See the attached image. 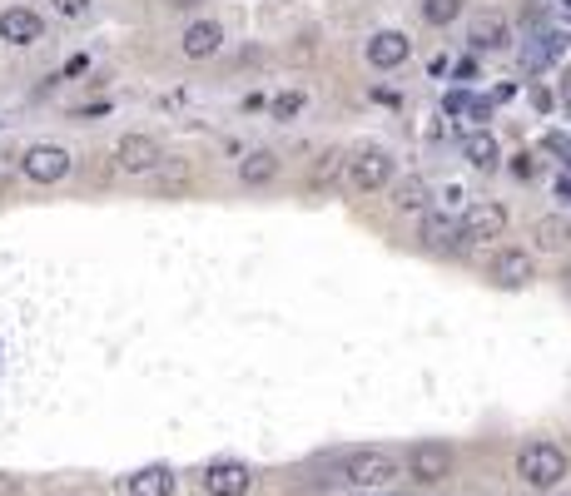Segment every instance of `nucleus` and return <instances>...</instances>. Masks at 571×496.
I'll return each instance as SVG.
<instances>
[{
  "instance_id": "1",
  "label": "nucleus",
  "mask_w": 571,
  "mask_h": 496,
  "mask_svg": "<svg viewBox=\"0 0 571 496\" xmlns=\"http://www.w3.org/2000/svg\"><path fill=\"white\" fill-rule=\"evenodd\" d=\"M517 477L537 492H552L562 477H567V452L557 442H527L517 452Z\"/></svg>"
},
{
  "instance_id": "2",
  "label": "nucleus",
  "mask_w": 571,
  "mask_h": 496,
  "mask_svg": "<svg viewBox=\"0 0 571 496\" xmlns=\"http://www.w3.org/2000/svg\"><path fill=\"white\" fill-rule=\"evenodd\" d=\"M343 159H348V189L378 194V189L393 184V154H388L383 144H358V149L343 154Z\"/></svg>"
},
{
  "instance_id": "3",
  "label": "nucleus",
  "mask_w": 571,
  "mask_h": 496,
  "mask_svg": "<svg viewBox=\"0 0 571 496\" xmlns=\"http://www.w3.org/2000/svg\"><path fill=\"white\" fill-rule=\"evenodd\" d=\"M70 149L65 144H30L25 154H20V174L30 179V184H60L65 174H70Z\"/></svg>"
},
{
  "instance_id": "4",
  "label": "nucleus",
  "mask_w": 571,
  "mask_h": 496,
  "mask_svg": "<svg viewBox=\"0 0 571 496\" xmlns=\"http://www.w3.org/2000/svg\"><path fill=\"white\" fill-rule=\"evenodd\" d=\"M457 229H462V248H467V244H487V239H502V229H507V209H502V204H492V199H477V204H467V209H462Z\"/></svg>"
},
{
  "instance_id": "5",
  "label": "nucleus",
  "mask_w": 571,
  "mask_h": 496,
  "mask_svg": "<svg viewBox=\"0 0 571 496\" xmlns=\"http://www.w3.org/2000/svg\"><path fill=\"white\" fill-rule=\"evenodd\" d=\"M343 477L353 487H388L398 477V457H388V452H348L343 457Z\"/></svg>"
},
{
  "instance_id": "6",
  "label": "nucleus",
  "mask_w": 571,
  "mask_h": 496,
  "mask_svg": "<svg viewBox=\"0 0 571 496\" xmlns=\"http://www.w3.org/2000/svg\"><path fill=\"white\" fill-rule=\"evenodd\" d=\"M204 492L209 496H249L254 492V472L249 462H234V457H219L204 467Z\"/></svg>"
},
{
  "instance_id": "7",
  "label": "nucleus",
  "mask_w": 571,
  "mask_h": 496,
  "mask_svg": "<svg viewBox=\"0 0 571 496\" xmlns=\"http://www.w3.org/2000/svg\"><path fill=\"white\" fill-rule=\"evenodd\" d=\"M0 40L5 45H40L45 40V20L30 10V5H10V10H0Z\"/></svg>"
},
{
  "instance_id": "8",
  "label": "nucleus",
  "mask_w": 571,
  "mask_h": 496,
  "mask_svg": "<svg viewBox=\"0 0 571 496\" xmlns=\"http://www.w3.org/2000/svg\"><path fill=\"white\" fill-rule=\"evenodd\" d=\"M159 159H164V149H159V139H149V134H125V139L115 144V164H120L125 174H149V169H159Z\"/></svg>"
},
{
  "instance_id": "9",
  "label": "nucleus",
  "mask_w": 571,
  "mask_h": 496,
  "mask_svg": "<svg viewBox=\"0 0 571 496\" xmlns=\"http://www.w3.org/2000/svg\"><path fill=\"white\" fill-rule=\"evenodd\" d=\"M408 467H413V482L437 487V482L452 477V447H442V442H423V447H413Z\"/></svg>"
},
{
  "instance_id": "10",
  "label": "nucleus",
  "mask_w": 571,
  "mask_h": 496,
  "mask_svg": "<svg viewBox=\"0 0 571 496\" xmlns=\"http://www.w3.org/2000/svg\"><path fill=\"white\" fill-rule=\"evenodd\" d=\"M567 45H571V40L562 35V30H547V35L537 30V35L522 45V70H527V75H542V70H552V65L567 55Z\"/></svg>"
},
{
  "instance_id": "11",
  "label": "nucleus",
  "mask_w": 571,
  "mask_h": 496,
  "mask_svg": "<svg viewBox=\"0 0 571 496\" xmlns=\"http://www.w3.org/2000/svg\"><path fill=\"white\" fill-rule=\"evenodd\" d=\"M363 55H368V65H373V70H398V65L413 55V40H408L403 30H378V35L368 40V50H363Z\"/></svg>"
},
{
  "instance_id": "12",
  "label": "nucleus",
  "mask_w": 571,
  "mask_h": 496,
  "mask_svg": "<svg viewBox=\"0 0 571 496\" xmlns=\"http://www.w3.org/2000/svg\"><path fill=\"white\" fill-rule=\"evenodd\" d=\"M184 55L189 60H209V55H219V45H224V25L219 20H194V25H184Z\"/></svg>"
},
{
  "instance_id": "13",
  "label": "nucleus",
  "mask_w": 571,
  "mask_h": 496,
  "mask_svg": "<svg viewBox=\"0 0 571 496\" xmlns=\"http://www.w3.org/2000/svg\"><path fill=\"white\" fill-rule=\"evenodd\" d=\"M492 278H497L502 288H527V283L537 278L532 253H522V248H502V253H497V263H492Z\"/></svg>"
},
{
  "instance_id": "14",
  "label": "nucleus",
  "mask_w": 571,
  "mask_h": 496,
  "mask_svg": "<svg viewBox=\"0 0 571 496\" xmlns=\"http://www.w3.org/2000/svg\"><path fill=\"white\" fill-rule=\"evenodd\" d=\"M174 472L164 467V462H154V467H140V472H130L125 477V492L130 496H174Z\"/></svg>"
},
{
  "instance_id": "15",
  "label": "nucleus",
  "mask_w": 571,
  "mask_h": 496,
  "mask_svg": "<svg viewBox=\"0 0 571 496\" xmlns=\"http://www.w3.org/2000/svg\"><path fill=\"white\" fill-rule=\"evenodd\" d=\"M418 239H423V248L457 253V248H462V229H457V219H447V214H428L423 229H418Z\"/></svg>"
},
{
  "instance_id": "16",
  "label": "nucleus",
  "mask_w": 571,
  "mask_h": 496,
  "mask_svg": "<svg viewBox=\"0 0 571 496\" xmlns=\"http://www.w3.org/2000/svg\"><path fill=\"white\" fill-rule=\"evenodd\" d=\"M467 40H472V50H502V45H512V30H507L502 15H477Z\"/></svg>"
},
{
  "instance_id": "17",
  "label": "nucleus",
  "mask_w": 571,
  "mask_h": 496,
  "mask_svg": "<svg viewBox=\"0 0 571 496\" xmlns=\"http://www.w3.org/2000/svg\"><path fill=\"white\" fill-rule=\"evenodd\" d=\"M462 159H467L472 169H482V174H487V169H497V159H502V144H497L487 129H472V134L462 139Z\"/></svg>"
},
{
  "instance_id": "18",
  "label": "nucleus",
  "mask_w": 571,
  "mask_h": 496,
  "mask_svg": "<svg viewBox=\"0 0 571 496\" xmlns=\"http://www.w3.org/2000/svg\"><path fill=\"white\" fill-rule=\"evenodd\" d=\"M239 179H244L249 189H259V184L279 179V154H274V149H249V154H244V164H239Z\"/></svg>"
},
{
  "instance_id": "19",
  "label": "nucleus",
  "mask_w": 571,
  "mask_h": 496,
  "mask_svg": "<svg viewBox=\"0 0 571 496\" xmlns=\"http://www.w3.org/2000/svg\"><path fill=\"white\" fill-rule=\"evenodd\" d=\"M393 204H398V209H408V214H413V209H423V204H428V184H423L418 174L398 179V184H393Z\"/></svg>"
},
{
  "instance_id": "20",
  "label": "nucleus",
  "mask_w": 571,
  "mask_h": 496,
  "mask_svg": "<svg viewBox=\"0 0 571 496\" xmlns=\"http://www.w3.org/2000/svg\"><path fill=\"white\" fill-rule=\"evenodd\" d=\"M537 244L547 248V253H557V248H567L571 244V224L567 219H537Z\"/></svg>"
},
{
  "instance_id": "21",
  "label": "nucleus",
  "mask_w": 571,
  "mask_h": 496,
  "mask_svg": "<svg viewBox=\"0 0 571 496\" xmlns=\"http://www.w3.org/2000/svg\"><path fill=\"white\" fill-rule=\"evenodd\" d=\"M462 15V0H423V20L428 25H452Z\"/></svg>"
},
{
  "instance_id": "22",
  "label": "nucleus",
  "mask_w": 571,
  "mask_h": 496,
  "mask_svg": "<svg viewBox=\"0 0 571 496\" xmlns=\"http://www.w3.org/2000/svg\"><path fill=\"white\" fill-rule=\"evenodd\" d=\"M303 105H308L303 90H284V95L274 100V120H293V115H303Z\"/></svg>"
},
{
  "instance_id": "23",
  "label": "nucleus",
  "mask_w": 571,
  "mask_h": 496,
  "mask_svg": "<svg viewBox=\"0 0 571 496\" xmlns=\"http://www.w3.org/2000/svg\"><path fill=\"white\" fill-rule=\"evenodd\" d=\"M467 105H472V95H467V85H457V90H447V100H442V110H447V115H467Z\"/></svg>"
},
{
  "instance_id": "24",
  "label": "nucleus",
  "mask_w": 571,
  "mask_h": 496,
  "mask_svg": "<svg viewBox=\"0 0 571 496\" xmlns=\"http://www.w3.org/2000/svg\"><path fill=\"white\" fill-rule=\"evenodd\" d=\"M55 5V15H65V20H80L85 10H90V0H50Z\"/></svg>"
},
{
  "instance_id": "25",
  "label": "nucleus",
  "mask_w": 571,
  "mask_h": 496,
  "mask_svg": "<svg viewBox=\"0 0 571 496\" xmlns=\"http://www.w3.org/2000/svg\"><path fill=\"white\" fill-rule=\"evenodd\" d=\"M532 105H537V115H547V110L557 105V95H552L547 85H532Z\"/></svg>"
},
{
  "instance_id": "26",
  "label": "nucleus",
  "mask_w": 571,
  "mask_h": 496,
  "mask_svg": "<svg viewBox=\"0 0 571 496\" xmlns=\"http://www.w3.org/2000/svg\"><path fill=\"white\" fill-rule=\"evenodd\" d=\"M542 144H547L552 154H562V159H567V164H571V139H567V134H547Z\"/></svg>"
},
{
  "instance_id": "27",
  "label": "nucleus",
  "mask_w": 571,
  "mask_h": 496,
  "mask_svg": "<svg viewBox=\"0 0 571 496\" xmlns=\"http://www.w3.org/2000/svg\"><path fill=\"white\" fill-rule=\"evenodd\" d=\"M467 115H472L477 124H487V120H492V100H472V105H467Z\"/></svg>"
},
{
  "instance_id": "28",
  "label": "nucleus",
  "mask_w": 571,
  "mask_h": 496,
  "mask_svg": "<svg viewBox=\"0 0 571 496\" xmlns=\"http://www.w3.org/2000/svg\"><path fill=\"white\" fill-rule=\"evenodd\" d=\"M452 75H457L462 85H467V80H477V60H457V65H452Z\"/></svg>"
},
{
  "instance_id": "29",
  "label": "nucleus",
  "mask_w": 571,
  "mask_h": 496,
  "mask_svg": "<svg viewBox=\"0 0 571 496\" xmlns=\"http://www.w3.org/2000/svg\"><path fill=\"white\" fill-rule=\"evenodd\" d=\"M512 95H517V85H497V90H492V105H507Z\"/></svg>"
},
{
  "instance_id": "30",
  "label": "nucleus",
  "mask_w": 571,
  "mask_h": 496,
  "mask_svg": "<svg viewBox=\"0 0 571 496\" xmlns=\"http://www.w3.org/2000/svg\"><path fill=\"white\" fill-rule=\"evenodd\" d=\"M557 194H562V199L571 204V179H562V184H557Z\"/></svg>"
},
{
  "instance_id": "31",
  "label": "nucleus",
  "mask_w": 571,
  "mask_h": 496,
  "mask_svg": "<svg viewBox=\"0 0 571 496\" xmlns=\"http://www.w3.org/2000/svg\"><path fill=\"white\" fill-rule=\"evenodd\" d=\"M174 10H189V5H204V0H169Z\"/></svg>"
},
{
  "instance_id": "32",
  "label": "nucleus",
  "mask_w": 571,
  "mask_h": 496,
  "mask_svg": "<svg viewBox=\"0 0 571 496\" xmlns=\"http://www.w3.org/2000/svg\"><path fill=\"white\" fill-rule=\"evenodd\" d=\"M562 95H567V105H571V75H567V85H562Z\"/></svg>"
},
{
  "instance_id": "33",
  "label": "nucleus",
  "mask_w": 571,
  "mask_h": 496,
  "mask_svg": "<svg viewBox=\"0 0 571 496\" xmlns=\"http://www.w3.org/2000/svg\"><path fill=\"white\" fill-rule=\"evenodd\" d=\"M562 10H567V15H571V0H562Z\"/></svg>"
},
{
  "instance_id": "34",
  "label": "nucleus",
  "mask_w": 571,
  "mask_h": 496,
  "mask_svg": "<svg viewBox=\"0 0 571 496\" xmlns=\"http://www.w3.org/2000/svg\"><path fill=\"white\" fill-rule=\"evenodd\" d=\"M567 169H571V164H567Z\"/></svg>"
}]
</instances>
